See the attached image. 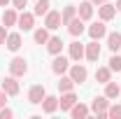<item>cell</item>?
<instances>
[{"mask_svg": "<svg viewBox=\"0 0 121 119\" xmlns=\"http://www.w3.org/2000/svg\"><path fill=\"white\" fill-rule=\"evenodd\" d=\"M26 2H28V0H12V5H14L16 9H23V7H26Z\"/></svg>", "mask_w": 121, "mask_h": 119, "instance_id": "1f68e13d", "label": "cell"}, {"mask_svg": "<svg viewBox=\"0 0 121 119\" xmlns=\"http://www.w3.org/2000/svg\"><path fill=\"white\" fill-rule=\"evenodd\" d=\"M119 93H121V87H119V84H114V82L109 79V82L105 84V96L109 98V101H117V98H119Z\"/></svg>", "mask_w": 121, "mask_h": 119, "instance_id": "ffe728a7", "label": "cell"}, {"mask_svg": "<svg viewBox=\"0 0 121 119\" xmlns=\"http://www.w3.org/2000/svg\"><path fill=\"white\" fill-rule=\"evenodd\" d=\"M109 70H112V73H121V56L114 54V56L109 59Z\"/></svg>", "mask_w": 121, "mask_h": 119, "instance_id": "f1b7e54d", "label": "cell"}, {"mask_svg": "<svg viewBox=\"0 0 121 119\" xmlns=\"http://www.w3.org/2000/svg\"><path fill=\"white\" fill-rule=\"evenodd\" d=\"M44 96H47L44 84H35V87H30V91H28V103H33V105H42Z\"/></svg>", "mask_w": 121, "mask_h": 119, "instance_id": "3957f363", "label": "cell"}, {"mask_svg": "<svg viewBox=\"0 0 121 119\" xmlns=\"http://www.w3.org/2000/svg\"><path fill=\"white\" fill-rule=\"evenodd\" d=\"M42 110H44V114H54V112L58 110V98H56V96H44Z\"/></svg>", "mask_w": 121, "mask_h": 119, "instance_id": "e0dca14e", "label": "cell"}, {"mask_svg": "<svg viewBox=\"0 0 121 119\" xmlns=\"http://www.w3.org/2000/svg\"><path fill=\"white\" fill-rule=\"evenodd\" d=\"M89 35H91V40H103V37L107 35V26H105V21L100 19V21L91 23V26H89Z\"/></svg>", "mask_w": 121, "mask_h": 119, "instance_id": "5b68a950", "label": "cell"}, {"mask_svg": "<svg viewBox=\"0 0 121 119\" xmlns=\"http://www.w3.org/2000/svg\"><path fill=\"white\" fill-rule=\"evenodd\" d=\"M5 45H7L9 51H19V49H21V35H19V33H9L7 40H5Z\"/></svg>", "mask_w": 121, "mask_h": 119, "instance_id": "ac0fdd59", "label": "cell"}, {"mask_svg": "<svg viewBox=\"0 0 121 119\" xmlns=\"http://www.w3.org/2000/svg\"><path fill=\"white\" fill-rule=\"evenodd\" d=\"M68 30H70V35H72V37H79V35H82V33H84V19H79V16H75V19H72V21H70V23H68Z\"/></svg>", "mask_w": 121, "mask_h": 119, "instance_id": "9a60e30c", "label": "cell"}, {"mask_svg": "<svg viewBox=\"0 0 121 119\" xmlns=\"http://www.w3.org/2000/svg\"><path fill=\"white\" fill-rule=\"evenodd\" d=\"M77 103V93L75 91H65L63 96H60V101H58V107L60 110H65V112H70V107Z\"/></svg>", "mask_w": 121, "mask_h": 119, "instance_id": "9c48e42d", "label": "cell"}, {"mask_svg": "<svg viewBox=\"0 0 121 119\" xmlns=\"http://www.w3.org/2000/svg\"><path fill=\"white\" fill-rule=\"evenodd\" d=\"M77 16H79V19H84V21H89L91 16H93V2H91V0H84V2H79Z\"/></svg>", "mask_w": 121, "mask_h": 119, "instance_id": "5bb4252c", "label": "cell"}, {"mask_svg": "<svg viewBox=\"0 0 121 119\" xmlns=\"http://www.w3.org/2000/svg\"><path fill=\"white\" fill-rule=\"evenodd\" d=\"M75 16H77V7L65 5V7H63V14H60V23H63V26H68V23H70Z\"/></svg>", "mask_w": 121, "mask_h": 119, "instance_id": "d6986e66", "label": "cell"}, {"mask_svg": "<svg viewBox=\"0 0 121 119\" xmlns=\"http://www.w3.org/2000/svg\"><path fill=\"white\" fill-rule=\"evenodd\" d=\"M49 9H51V2H49V0H35V9H33V14H35V16H44Z\"/></svg>", "mask_w": 121, "mask_h": 119, "instance_id": "7402d4cb", "label": "cell"}, {"mask_svg": "<svg viewBox=\"0 0 121 119\" xmlns=\"http://www.w3.org/2000/svg\"><path fill=\"white\" fill-rule=\"evenodd\" d=\"M58 89H60V93H65V91H72L75 89V82H72V77L68 75H60V79H58Z\"/></svg>", "mask_w": 121, "mask_h": 119, "instance_id": "cb8c5ba5", "label": "cell"}, {"mask_svg": "<svg viewBox=\"0 0 121 119\" xmlns=\"http://www.w3.org/2000/svg\"><path fill=\"white\" fill-rule=\"evenodd\" d=\"M84 56H86L91 63H95V61L100 59V45H98V40H91L89 45H86V51H84Z\"/></svg>", "mask_w": 121, "mask_h": 119, "instance_id": "8fae6325", "label": "cell"}, {"mask_svg": "<svg viewBox=\"0 0 121 119\" xmlns=\"http://www.w3.org/2000/svg\"><path fill=\"white\" fill-rule=\"evenodd\" d=\"M70 114H72V119H84V117H89V107L82 103H75L70 107Z\"/></svg>", "mask_w": 121, "mask_h": 119, "instance_id": "44dd1931", "label": "cell"}, {"mask_svg": "<svg viewBox=\"0 0 121 119\" xmlns=\"http://www.w3.org/2000/svg\"><path fill=\"white\" fill-rule=\"evenodd\" d=\"M33 37H35V42H37V45H47V40H49L51 35H49V28H37Z\"/></svg>", "mask_w": 121, "mask_h": 119, "instance_id": "4316f807", "label": "cell"}, {"mask_svg": "<svg viewBox=\"0 0 121 119\" xmlns=\"http://www.w3.org/2000/svg\"><path fill=\"white\" fill-rule=\"evenodd\" d=\"M70 77H72V82H75V84H84V82H86V77H89V70H86L84 65L75 63V65L70 68Z\"/></svg>", "mask_w": 121, "mask_h": 119, "instance_id": "8992f818", "label": "cell"}, {"mask_svg": "<svg viewBox=\"0 0 121 119\" xmlns=\"http://www.w3.org/2000/svg\"><path fill=\"white\" fill-rule=\"evenodd\" d=\"M84 51H86V45H82L79 40H75V42L70 45V59L72 61H82L84 59Z\"/></svg>", "mask_w": 121, "mask_h": 119, "instance_id": "2e32d148", "label": "cell"}, {"mask_svg": "<svg viewBox=\"0 0 121 119\" xmlns=\"http://www.w3.org/2000/svg\"><path fill=\"white\" fill-rule=\"evenodd\" d=\"M16 21H19V14L14 9H5L2 12V26H14Z\"/></svg>", "mask_w": 121, "mask_h": 119, "instance_id": "d4e9b609", "label": "cell"}, {"mask_svg": "<svg viewBox=\"0 0 121 119\" xmlns=\"http://www.w3.org/2000/svg\"><path fill=\"white\" fill-rule=\"evenodd\" d=\"M107 117H109V119H121V105H117V103L112 105V103H109V107H107Z\"/></svg>", "mask_w": 121, "mask_h": 119, "instance_id": "83f0119b", "label": "cell"}, {"mask_svg": "<svg viewBox=\"0 0 121 119\" xmlns=\"http://www.w3.org/2000/svg\"><path fill=\"white\" fill-rule=\"evenodd\" d=\"M60 26V12H54V9H49L44 14V28L49 30H56Z\"/></svg>", "mask_w": 121, "mask_h": 119, "instance_id": "ba28073f", "label": "cell"}, {"mask_svg": "<svg viewBox=\"0 0 121 119\" xmlns=\"http://www.w3.org/2000/svg\"><path fill=\"white\" fill-rule=\"evenodd\" d=\"M9 2H12V0H0V7H7Z\"/></svg>", "mask_w": 121, "mask_h": 119, "instance_id": "836d02e7", "label": "cell"}, {"mask_svg": "<svg viewBox=\"0 0 121 119\" xmlns=\"http://www.w3.org/2000/svg\"><path fill=\"white\" fill-rule=\"evenodd\" d=\"M5 103H7V93H5L2 87H0V107H5Z\"/></svg>", "mask_w": 121, "mask_h": 119, "instance_id": "d6a6232c", "label": "cell"}, {"mask_svg": "<svg viewBox=\"0 0 121 119\" xmlns=\"http://www.w3.org/2000/svg\"><path fill=\"white\" fill-rule=\"evenodd\" d=\"M98 14H100L103 21H112V19L117 16V7L109 5V2H103V5H98Z\"/></svg>", "mask_w": 121, "mask_h": 119, "instance_id": "30bf717a", "label": "cell"}, {"mask_svg": "<svg viewBox=\"0 0 121 119\" xmlns=\"http://www.w3.org/2000/svg\"><path fill=\"white\" fill-rule=\"evenodd\" d=\"M95 79H98L100 84H107V82L112 79V70H109V68H98V70H95Z\"/></svg>", "mask_w": 121, "mask_h": 119, "instance_id": "484cf974", "label": "cell"}, {"mask_svg": "<svg viewBox=\"0 0 121 119\" xmlns=\"http://www.w3.org/2000/svg\"><path fill=\"white\" fill-rule=\"evenodd\" d=\"M2 89H5L7 96H16V93H19V82H16L14 75H9V77L2 79Z\"/></svg>", "mask_w": 121, "mask_h": 119, "instance_id": "7c38bea8", "label": "cell"}, {"mask_svg": "<svg viewBox=\"0 0 121 119\" xmlns=\"http://www.w3.org/2000/svg\"><path fill=\"white\" fill-rule=\"evenodd\" d=\"M19 28L21 30H33V26H35V14L33 12H23L21 9V14H19Z\"/></svg>", "mask_w": 121, "mask_h": 119, "instance_id": "52a82bcc", "label": "cell"}, {"mask_svg": "<svg viewBox=\"0 0 121 119\" xmlns=\"http://www.w3.org/2000/svg\"><path fill=\"white\" fill-rule=\"evenodd\" d=\"M12 117H14V112L9 107H0V119H12Z\"/></svg>", "mask_w": 121, "mask_h": 119, "instance_id": "f546056e", "label": "cell"}, {"mask_svg": "<svg viewBox=\"0 0 121 119\" xmlns=\"http://www.w3.org/2000/svg\"><path fill=\"white\" fill-rule=\"evenodd\" d=\"M26 73H28V61H26V59L14 56V59L9 61V75H14V77H23Z\"/></svg>", "mask_w": 121, "mask_h": 119, "instance_id": "7a4b0ae2", "label": "cell"}, {"mask_svg": "<svg viewBox=\"0 0 121 119\" xmlns=\"http://www.w3.org/2000/svg\"><path fill=\"white\" fill-rule=\"evenodd\" d=\"M107 47L117 54L121 49V33H109V35H107Z\"/></svg>", "mask_w": 121, "mask_h": 119, "instance_id": "603a6c76", "label": "cell"}, {"mask_svg": "<svg viewBox=\"0 0 121 119\" xmlns=\"http://www.w3.org/2000/svg\"><path fill=\"white\" fill-rule=\"evenodd\" d=\"M93 5H103V2H107V0H91Z\"/></svg>", "mask_w": 121, "mask_h": 119, "instance_id": "e575fe53", "label": "cell"}, {"mask_svg": "<svg viewBox=\"0 0 121 119\" xmlns=\"http://www.w3.org/2000/svg\"><path fill=\"white\" fill-rule=\"evenodd\" d=\"M68 70H70V61L65 59V56H60V54H56V59L51 63V73L54 75H65Z\"/></svg>", "mask_w": 121, "mask_h": 119, "instance_id": "277c9868", "label": "cell"}, {"mask_svg": "<svg viewBox=\"0 0 121 119\" xmlns=\"http://www.w3.org/2000/svg\"><path fill=\"white\" fill-rule=\"evenodd\" d=\"M47 51H49V54H54V56L63 51V40H60L58 35H51V37L47 40Z\"/></svg>", "mask_w": 121, "mask_h": 119, "instance_id": "4fadbf2b", "label": "cell"}, {"mask_svg": "<svg viewBox=\"0 0 121 119\" xmlns=\"http://www.w3.org/2000/svg\"><path fill=\"white\" fill-rule=\"evenodd\" d=\"M7 26H0V45H5V40H7Z\"/></svg>", "mask_w": 121, "mask_h": 119, "instance_id": "4dcf8cb0", "label": "cell"}, {"mask_svg": "<svg viewBox=\"0 0 121 119\" xmlns=\"http://www.w3.org/2000/svg\"><path fill=\"white\" fill-rule=\"evenodd\" d=\"M114 7H117V9L121 12V0H117V5H114Z\"/></svg>", "mask_w": 121, "mask_h": 119, "instance_id": "d590c367", "label": "cell"}, {"mask_svg": "<svg viewBox=\"0 0 121 119\" xmlns=\"http://www.w3.org/2000/svg\"><path fill=\"white\" fill-rule=\"evenodd\" d=\"M107 107H109V98H107V96H98V98H93V103H91V112L98 114V119H105L107 117Z\"/></svg>", "mask_w": 121, "mask_h": 119, "instance_id": "6da1fadb", "label": "cell"}]
</instances>
